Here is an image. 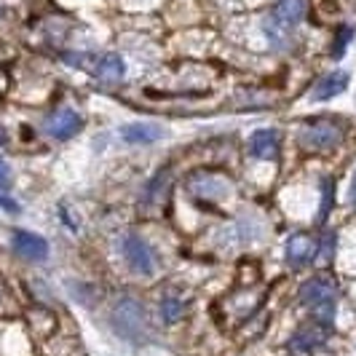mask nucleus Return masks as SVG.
Segmentation results:
<instances>
[{"instance_id":"2eb2a0df","label":"nucleus","mask_w":356,"mask_h":356,"mask_svg":"<svg viewBox=\"0 0 356 356\" xmlns=\"http://www.w3.org/2000/svg\"><path fill=\"white\" fill-rule=\"evenodd\" d=\"M332 204H335V188H332V182H330V179H324V185H321V212H319V220H327V214L332 212Z\"/></svg>"},{"instance_id":"6ab92c4d","label":"nucleus","mask_w":356,"mask_h":356,"mask_svg":"<svg viewBox=\"0 0 356 356\" xmlns=\"http://www.w3.org/2000/svg\"><path fill=\"white\" fill-rule=\"evenodd\" d=\"M8 179H11V172H8V166L0 161V185H6Z\"/></svg>"},{"instance_id":"9d476101","label":"nucleus","mask_w":356,"mask_h":356,"mask_svg":"<svg viewBox=\"0 0 356 356\" xmlns=\"http://www.w3.org/2000/svg\"><path fill=\"white\" fill-rule=\"evenodd\" d=\"M282 147V137L276 129H257L250 137V153L260 161H270L279 156Z\"/></svg>"},{"instance_id":"20e7f679","label":"nucleus","mask_w":356,"mask_h":356,"mask_svg":"<svg viewBox=\"0 0 356 356\" xmlns=\"http://www.w3.org/2000/svg\"><path fill=\"white\" fill-rule=\"evenodd\" d=\"M343 140V129L332 121H319V124H308L300 131V145L308 150H332Z\"/></svg>"},{"instance_id":"6e6552de","label":"nucleus","mask_w":356,"mask_h":356,"mask_svg":"<svg viewBox=\"0 0 356 356\" xmlns=\"http://www.w3.org/2000/svg\"><path fill=\"white\" fill-rule=\"evenodd\" d=\"M305 8H308V3L305 0H276V6H273V11H270V22L276 24V27H282L286 33H292L305 17Z\"/></svg>"},{"instance_id":"a211bd4d","label":"nucleus","mask_w":356,"mask_h":356,"mask_svg":"<svg viewBox=\"0 0 356 356\" xmlns=\"http://www.w3.org/2000/svg\"><path fill=\"white\" fill-rule=\"evenodd\" d=\"M0 209H6V212H19V204L14 201V198H8L6 193H0Z\"/></svg>"},{"instance_id":"f8f14e48","label":"nucleus","mask_w":356,"mask_h":356,"mask_svg":"<svg viewBox=\"0 0 356 356\" xmlns=\"http://www.w3.org/2000/svg\"><path fill=\"white\" fill-rule=\"evenodd\" d=\"M118 134L129 145H153L163 137V129L156 124H129V126H121Z\"/></svg>"},{"instance_id":"9b49d317","label":"nucleus","mask_w":356,"mask_h":356,"mask_svg":"<svg viewBox=\"0 0 356 356\" xmlns=\"http://www.w3.org/2000/svg\"><path fill=\"white\" fill-rule=\"evenodd\" d=\"M324 340H327V327H321V324L314 321V327H311V330H300V332H295V338L289 340V351L308 356L314 348H319Z\"/></svg>"},{"instance_id":"423d86ee","label":"nucleus","mask_w":356,"mask_h":356,"mask_svg":"<svg viewBox=\"0 0 356 356\" xmlns=\"http://www.w3.org/2000/svg\"><path fill=\"white\" fill-rule=\"evenodd\" d=\"M81 129H83V118H81V113H75L70 107L56 110L54 115H49V121H46V134L54 137V140H59V143L72 140Z\"/></svg>"},{"instance_id":"dca6fc26","label":"nucleus","mask_w":356,"mask_h":356,"mask_svg":"<svg viewBox=\"0 0 356 356\" xmlns=\"http://www.w3.org/2000/svg\"><path fill=\"white\" fill-rule=\"evenodd\" d=\"M351 38H354V27L343 24V27L338 30V35H335V43H332V56H343L346 46L351 43Z\"/></svg>"},{"instance_id":"0eeeda50","label":"nucleus","mask_w":356,"mask_h":356,"mask_svg":"<svg viewBox=\"0 0 356 356\" xmlns=\"http://www.w3.org/2000/svg\"><path fill=\"white\" fill-rule=\"evenodd\" d=\"M316 257H319V244H316L311 236L295 233V236L286 241V263L292 268L311 266Z\"/></svg>"},{"instance_id":"f03ea898","label":"nucleus","mask_w":356,"mask_h":356,"mask_svg":"<svg viewBox=\"0 0 356 356\" xmlns=\"http://www.w3.org/2000/svg\"><path fill=\"white\" fill-rule=\"evenodd\" d=\"M113 324L115 330L129 340H143L150 330H147V316H145V308L137 300H121L113 311Z\"/></svg>"},{"instance_id":"4468645a","label":"nucleus","mask_w":356,"mask_h":356,"mask_svg":"<svg viewBox=\"0 0 356 356\" xmlns=\"http://www.w3.org/2000/svg\"><path fill=\"white\" fill-rule=\"evenodd\" d=\"M182 314H185V303L179 300L177 295H166L161 300V319L166 324H175L177 319H182Z\"/></svg>"},{"instance_id":"ddd939ff","label":"nucleus","mask_w":356,"mask_h":356,"mask_svg":"<svg viewBox=\"0 0 356 356\" xmlns=\"http://www.w3.org/2000/svg\"><path fill=\"white\" fill-rule=\"evenodd\" d=\"M346 89H348V75L338 70V72L324 75L319 83L314 86L311 97H314V99H319V102H324V99H332L335 94H343Z\"/></svg>"},{"instance_id":"1a4fd4ad","label":"nucleus","mask_w":356,"mask_h":356,"mask_svg":"<svg viewBox=\"0 0 356 356\" xmlns=\"http://www.w3.org/2000/svg\"><path fill=\"white\" fill-rule=\"evenodd\" d=\"M11 244H14V252L24 260H33V263H40L49 257V244L46 238H40L30 231H14L11 236Z\"/></svg>"},{"instance_id":"39448f33","label":"nucleus","mask_w":356,"mask_h":356,"mask_svg":"<svg viewBox=\"0 0 356 356\" xmlns=\"http://www.w3.org/2000/svg\"><path fill=\"white\" fill-rule=\"evenodd\" d=\"M338 300V284L327 276H314L300 286V303L308 308H319V305H330Z\"/></svg>"},{"instance_id":"f257e3e1","label":"nucleus","mask_w":356,"mask_h":356,"mask_svg":"<svg viewBox=\"0 0 356 356\" xmlns=\"http://www.w3.org/2000/svg\"><path fill=\"white\" fill-rule=\"evenodd\" d=\"M62 59L78 70H86L99 83H118L126 72L124 59L118 54H65Z\"/></svg>"},{"instance_id":"412c9836","label":"nucleus","mask_w":356,"mask_h":356,"mask_svg":"<svg viewBox=\"0 0 356 356\" xmlns=\"http://www.w3.org/2000/svg\"><path fill=\"white\" fill-rule=\"evenodd\" d=\"M0 145H3V134H0Z\"/></svg>"},{"instance_id":"aec40b11","label":"nucleus","mask_w":356,"mask_h":356,"mask_svg":"<svg viewBox=\"0 0 356 356\" xmlns=\"http://www.w3.org/2000/svg\"><path fill=\"white\" fill-rule=\"evenodd\" d=\"M348 201H351V207L356 209V172H354V177H351V193H348Z\"/></svg>"},{"instance_id":"f3484780","label":"nucleus","mask_w":356,"mask_h":356,"mask_svg":"<svg viewBox=\"0 0 356 356\" xmlns=\"http://www.w3.org/2000/svg\"><path fill=\"white\" fill-rule=\"evenodd\" d=\"M335 244H338V236H335V231H327L324 233V238H321L319 250H321V257H332L335 254Z\"/></svg>"},{"instance_id":"7ed1b4c3","label":"nucleus","mask_w":356,"mask_h":356,"mask_svg":"<svg viewBox=\"0 0 356 356\" xmlns=\"http://www.w3.org/2000/svg\"><path fill=\"white\" fill-rule=\"evenodd\" d=\"M121 252H124L126 266L131 268L134 273H143V276L153 273V268H156L153 250L147 247V241H143L137 233H126L124 241H121Z\"/></svg>"}]
</instances>
